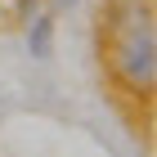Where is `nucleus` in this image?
<instances>
[{
    "instance_id": "f257e3e1",
    "label": "nucleus",
    "mask_w": 157,
    "mask_h": 157,
    "mask_svg": "<svg viewBox=\"0 0 157 157\" xmlns=\"http://www.w3.org/2000/svg\"><path fill=\"white\" fill-rule=\"evenodd\" d=\"M117 81L130 90V94H153L157 90V36L148 13H139V23H130L117 40Z\"/></svg>"
},
{
    "instance_id": "7ed1b4c3",
    "label": "nucleus",
    "mask_w": 157,
    "mask_h": 157,
    "mask_svg": "<svg viewBox=\"0 0 157 157\" xmlns=\"http://www.w3.org/2000/svg\"><path fill=\"white\" fill-rule=\"evenodd\" d=\"M40 9H45L40 0H18V18H23V23L32 18V13H40Z\"/></svg>"
},
{
    "instance_id": "f03ea898",
    "label": "nucleus",
    "mask_w": 157,
    "mask_h": 157,
    "mask_svg": "<svg viewBox=\"0 0 157 157\" xmlns=\"http://www.w3.org/2000/svg\"><path fill=\"white\" fill-rule=\"evenodd\" d=\"M59 13L54 9H40V13H32L27 18V54L32 59H54V32H59V23H54Z\"/></svg>"
},
{
    "instance_id": "20e7f679",
    "label": "nucleus",
    "mask_w": 157,
    "mask_h": 157,
    "mask_svg": "<svg viewBox=\"0 0 157 157\" xmlns=\"http://www.w3.org/2000/svg\"><path fill=\"white\" fill-rule=\"evenodd\" d=\"M76 5H81V0H49V9H54V13H72Z\"/></svg>"
}]
</instances>
